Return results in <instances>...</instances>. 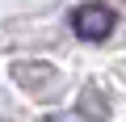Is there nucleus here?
<instances>
[{
	"mask_svg": "<svg viewBox=\"0 0 126 122\" xmlns=\"http://www.w3.org/2000/svg\"><path fill=\"white\" fill-rule=\"evenodd\" d=\"M113 30H118V13L109 4H101V0H88V4H80L72 13V34L80 42H105Z\"/></svg>",
	"mask_w": 126,
	"mask_h": 122,
	"instance_id": "f257e3e1",
	"label": "nucleus"
}]
</instances>
